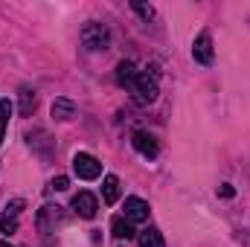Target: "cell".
Returning <instances> with one entry per match:
<instances>
[{
  "instance_id": "cell-2",
  "label": "cell",
  "mask_w": 250,
  "mask_h": 247,
  "mask_svg": "<svg viewBox=\"0 0 250 247\" xmlns=\"http://www.w3.org/2000/svg\"><path fill=\"white\" fill-rule=\"evenodd\" d=\"M131 93H134V99H137L140 105L154 102V99H157V79L148 76L146 70H140L137 79H134V84H131Z\"/></svg>"
},
{
  "instance_id": "cell-18",
  "label": "cell",
  "mask_w": 250,
  "mask_h": 247,
  "mask_svg": "<svg viewBox=\"0 0 250 247\" xmlns=\"http://www.w3.org/2000/svg\"><path fill=\"white\" fill-rule=\"evenodd\" d=\"M70 186V178L67 175H59V178H53V189H59V192H64Z\"/></svg>"
},
{
  "instance_id": "cell-4",
  "label": "cell",
  "mask_w": 250,
  "mask_h": 247,
  "mask_svg": "<svg viewBox=\"0 0 250 247\" xmlns=\"http://www.w3.org/2000/svg\"><path fill=\"white\" fill-rule=\"evenodd\" d=\"M148 204L143 201V198H125V221H131V224H143V221H148Z\"/></svg>"
},
{
  "instance_id": "cell-8",
  "label": "cell",
  "mask_w": 250,
  "mask_h": 247,
  "mask_svg": "<svg viewBox=\"0 0 250 247\" xmlns=\"http://www.w3.org/2000/svg\"><path fill=\"white\" fill-rule=\"evenodd\" d=\"M102 198H105V204H117L120 201V178L117 175H105V181H102Z\"/></svg>"
},
{
  "instance_id": "cell-11",
  "label": "cell",
  "mask_w": 250,
  "mask_h": 247,
  "mask_svg": "<svg viewBox=\"0 0 250 247\" xmlns=\"http://www.w3.org/2000/svg\"><path fill=\"white\" fill-rule=\"evenodd\" d=\"M53 117H56V120H70V117H76V105H73L70 99H56V102H53Z\"/></svg>"
},
{
  "instance_id": "cell-13",
  "label": "cell",
  "mask_w": 250,
  "mask_h": 247,
  "mask_svg": "<svg viewBox=\"0 0 250 247\" xmlns=\"http://www.w3.org/2000/svg\"><path fill=\"white\" fill-rule=\"evenodd\" d=\"M111 230H114V236H117V239H131V236H134L131 221H125V218H120V215L111 221Z\"/></svg>"
},
{
  "instance_id": "cell-19",
  "label": "cell",
  "mask_w": 250,
  "mask_h": 247,
  "mask_svg": "<svg viewBox=\"0 0 250 247\" xmlns=\"http://www.w3.org/2000/svg\"><path fill=\"white\" fill-rule=\"evenodd\" d=\"M218 195H221V198H233V195H236V189H233L230 184H224V186H218Z\"/></svg>"
},
{
  "instance_id": "cell-14",
  "label": "cell",
  "mask_w": 250,
  "mask_h": 247,
  "mask_svg": "<svg viewBox=\"0 0 250 247\" xmlns=\"http://www.w3.org/2000/svg\"><path fill=\"white\" fill-rule=\"evenodd\" d=\"M9 114H12V102H9V99H0V145H3V137H6Z\"/></svg>"
},
{
  "instance_id": "cell-3",
  "label": "cell",
  "mask_w": 250,
  "mask_h": 247,
  "mask_svg": "<svg viewBox=\"0 0 250 247\" xmlns=\"http://www.w3.org/2000/svg\"><path fill=\"white\" fill-rule=\"evenodd\" d=\"M73 172H76L82 181H96V178L102 175V163H99L93 154H87V151H79V154L73 157Z\"/></svg>"
},
{
  "instance_id": "cell-15",
  "label": "cell",
  "mask_w": 250,
  "mask_h": 247,
  "mask_svg": "<svg viewBox=\"0 0 250 247\" xmlns=\"http://www.w3.org/2000/svg\"><path fill=\"white\" fill-rule=\"evenodd\" d=\"M0 233H6V236L18 233V215H6V212H3V218H0Z\"/></svg>"
},
{
  "instance_id": "cell-5",
  "label": "cell",
  "mask_w": 250,
  "mask_h": 247,
  "mask_svg": "<svg viewBox=\"0 0 250 247\" xmlns=\"http://www.w3.org/2000/svg\"><path fill=\"white\" fill-rule=\"evenodd\" d=\"M192 59L198 64H212V38L209 32H201L192 44Z\"/></svg>"
},
{
  "instance_id": "cell-20",
  "label": "cell",
  "mask_w": 250,
  "mask_h": 247,
  "mask_svg": "<svg viewBox=\"0 0 250 247\" xmlns=\"http://www.w3.org/2000/svg\"><path fill=\"white\" fill-rule=\"evenodd\" d=\"M0 247H15V245H9V242H0Z\"/></svg>"
},
{
  "instance_id": "cell-12",
  "label": "cell",
  "mask_w": 250,
  "mask_h": 247,
  "mask_svg": "<svg viewBox=\"0 0 250 247\" xmlns=\"http://www.w3.org/2000/svg\"><path fill=\"white\" fill-rule=\"evenodd\" d=\"M18 111H21V117H32V111H35V93H32L29 87L21 90V105H18Z\"/></svg>"
},
{
  "instance_id": "cell-10",
  "label": "cell",
  "mask_w": 250,
  "mask_h": 247,
  "mask_svg": "<svg viewBox=\"0 0 250 247\" xmlns=\"http://www.w3.org/2000/svg\"><path fill=\"white\" fill-rule=\"evenodd\" d=\"M140 247H166V242H163L157 227H148V230L140 233Z\"/></svg>"
},
{
  "instance_id": "cell-6",
  "label": "cell",
  "mask_w": 250,
  "mask_h": 247,
  "mask_svg": "<svg viewBox=\"0 0 250 247\" xmlns=\"http://www.w3.org/2000/svg\"><path fill=\"white\" fill-rule=\"evenodd\" d=\"M131 143H134V148L143 154V157H157V151H160V145H157V140L148 134V131H134V137H131Z\"/></svg>"
},
{
  "instance_id": "cell-7",
  "label": "cell",
  "mask_w": 250,
  "mask_h": 247,
  "mask_svg": "<svg viewBox=\"0 0 250 247\" xmlns=\"http://www.w3.org/2000/svg\"><path fill=\"white\" fill-rule=\"evenodd\" d=\"M96 209H99V204H96V198H93L90 192H79V195L73 198V212H76L79 218H93Z\"/></svg>"
},
{
  "instance_id": "cell-9",
  "label": "cell",
  "mask_w": 250,
  "mask_h": 247,
  "mask_svg": "<svg viewBox=\"0 0 250 247\" xmlns=\"http://www.w3.org/2000/svg\"><path fill=\"white\" fill-rule=\"evenodd\" d=\"M137 73H140V70L131 62H120L117 64V84H120V87H131L134 79H137Z\"/></svg>"
},
{
  "instance_id": "cell-16",
  "label": "cell",
  "mask_w": 250,
  "mask_h": 247,
  "mask_svg": "<svg viewBox=\"0 0 250 247\" xmlns=\"http://www.w3.org/2000/svg\"><path fill=\"white\" fill-rule=\"evenodd\" d=\"M131 6H134V12H137L140 18H146V21L154 18V9H151V6H143V3H131Z\"/></svg>"
},
{
  "instance_id": "cell-1",
  "label": "cell",
  "mask_w": 250,
  "mask_h": 247,
  "mask_svg": "<svg viewBox=\"0 0 250 247\" xmlns=\"http://www.w3.org/2000/svg\"><path fill=\"white\" fill-rule=\"evenodd\" d=\"M82 44H84L90 53L108 50V47H111V32H108V26H105V23H96V21L84 23V29H82Z\"/></svg>"
},
{
  "instance_id": "cell-17",
  "label": "cell",
  "mask_w": 250,
  "mask_h": 247,
  "mask_svg": "<svg viewBox=\"0 0 250 247\" xmlns=\"http://www.w3.org/2000/svg\"><path fill=\"white\" fill-rule=\"evenodd\" d=\"M23 209V198H15V201H9V206H6V215H18Z\"/></svg>"
}]
</instances>
